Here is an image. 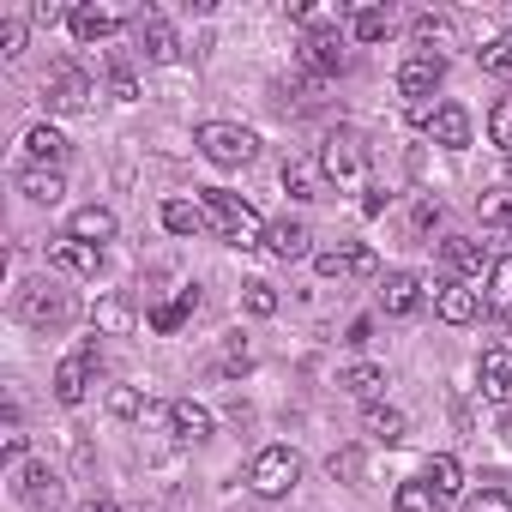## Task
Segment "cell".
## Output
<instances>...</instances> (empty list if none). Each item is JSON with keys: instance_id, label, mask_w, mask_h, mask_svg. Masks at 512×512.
<instances>
[{"instance_id": "44dd1931", "label": "cell", "mask_w": 512, "mask_h": 512, "mask_svg": "<svg viewBox=\"0 0 512 512\" xmlns=\"http://www.w3.org/2000/svg\"><path fill=\"white\" fill-rule=\"evenodd\" d=\"M169 428H175V440H211V410L193 404V398H175L169 404Z\"/></svg>"}, {"instance_id": "d4e9b609", "label": "cell", "mask_w": 512, "mask_h": 512, "mask_svg": "<svg viewBox=\"0 0 512 512\" xmlns=\"http://www.w3.org/2000/svg\"><path fill=\"white\" fill-rule=\"evenodd\" d=\"M422 482H428L440 500H452V494L464 488V470H458V458H452V452H434V458L422 464Z\"/></svg>"}, {"instance_id": "ab89813d", "label": "cell", "mask_w": 512, "mask_h": 512, "mask_svg": "<svg viewBox=\"0 0 512 512\" xmlns=\"http://www.w3.org/2000/svg\"><path fill=\"white\" fill-rule=\"evenodd\" d=\"M109 410H115L121 422H133V416H145V392H133V386H115V392H109Z\"/></svg>"}, {"instance_id": "b9f144b4", "label": "cell", "mask_w": 512, "mask_h": 512, "mask_svg": "<svg viewBox=\"0 0 512 512\" xmlns=\"http://www.w3.org/2000/svg\"><path fill=\"white\" fill-rule=\"evenodd\" d=\"M464 512H512V500H506L500 488H482V494H470V500H464Z\"/></svg>"}, {"instance_id": "ba28073f", "label": "cell", "mask_w": 512, "mask_h": 512, "mask_svg": "<svg viewBox=\"0 0 512 512\" xmlns=\"http://www.w3.org/2000/svg\"><path fill=\"white\" fill-rule=\"evenodd\" d=\"M434 314H440L446 326H470V320L482 314V296L464 290V278H440V284H434Z\"/></svg>"}, {"instance_id": "5bb4252c", "label": "cell", "mask_w": 512, "mask_h": 512, "mask_svg": "<svg viewBox=\"0 0 512 512\" xmlns=\"http://www.w3.org/2000/svg\"><path fill=\"white\" fill-rule=\"evenodd\" d=\"M440 253H446V272H452V278H482V272H494V266H488V247L470 241V235H446Z\"/></svg>"}, {"instance_id": "60d3db41", "label": "cell", "mask_w": 512, "mask_h": 512, "mask_svg": "<svg viewBox=\"0 0 512 512\" xmlns=\"http://www.w3.org/2000/svg\"><path fill=\"white\" fill-rule=\"evenodd\" d=\"M19 49H25V19H0V55L13 61Z\"/></svg>"}, {"instance_id": "484cf974", "label": "cell", "mask_w": 512, "mask_h": 512, "mask_svg": "<svg viewBox=\"0 0 512 512\" xmlns=\"http://www.w3.org/2000/svg\"><path fill=\"white\" fill-rule=\"evenodd\" d=\"M55 494H61V482H55L49 464H25V470H19V500H25V506H49Z\"/></svg>"}, {"instance_id": "1f68e13d", "label": "cell", "mask_w": 512, "mask_h": 512, "mask_svg": "<svg viewBox=\"0 0 512 512\" xmlns=\"http://www.w3.org/2000/svg\"><path fill=\"white\" fill-rule=\"evenodd\" d=\"M350 31H356L362 43H380V37H392V13H386V7H362V13L350 19Z\"/></svg>"}, {"instance_id": "7a4b0ae2", "label": "cell", "mask_w": 512, "mask_h": 512, "mask_svg": "<svg viewBox=\"0 0 512 512\" xmlns=\"http://www.w3.org/2000/svg\"><path fill=\"white\" fill-rule=\"evenodd\" d=\"M199 151H205V163H217V169H247L253 151H260V139H253L247 127H235V121H205V127H199Z\"/></svg>"}, {"instance_id": "30bf717a", "label": "cell", "mask_w": 512, "mask_h": 512, "mask_svg": "<svg viewBox=\"0 0 512 512\" xmlns=\"http://www.w3.org/2000/svg\"><path fill=\"white\" fill-rule=\"evenodd\" d=\"M91 368H97V344H79V350L55 368V398H61V404H79L85 386H91Z\"/></svg>"}, {"instance_id": "ffe728a7", "label": "cell", "mask_w": 512, "mask_h": 512, "mask_svg": "<svg viewBox=\"0 0 512 512\" xmlns=\"http://www.w3.org/2000/svg\"><path fill=\"white\" fill-rule=\"evenodd\" d=\"M55 266L61 272H79V278H103V247H91V241H55Z\"/></svg>"}, {"instance_id": "8992f818", "label": "cell", "mask_w": 512, "mask_h": 512, "mask_svg": "<svg viewBox=\"0 0 512 512\" xmlns=\"http://www.w3.org/2000/svg\"><path fill=\"white\" fill-rule=\"evenodd\" d=\"M91 97H97V85H91L79 67H67V61L49 67V79H43V103H49L55 115H73V109H85Z\"/></svg>"}, {"instance_id": "f6af8a7d", "label": "cell", "mask_w": 512, "mask_h": 512, "mask_svg": "<svg viewBox=\"0 0 512 512\" xmlns=\"http://www.w3.org/2000/svg\"><path fill=\"white\" fill-rule=\"evenodd\" d=\"M109 85H115V97H121V103H133V97H139V85H133V73H115Z\"/></svg>"}, {"instance_id": "7bdbcfd3", "label": "cell", "mask_w": 512, "mask_h": 512, "mask_svg": "<svg viewBox=\"0 0 512 512\" xmlns=\"http://www.w3.org/2000/svg\"><path fill=\"white\" fill-rule=\"evenodd\" d=\"M434 223H440V199H422V205L410 211V235H428Z\"/></svg>"}, {"instance_id": "8d00e7d4", "label": "cell", "mask_w": 512, "mask_h": 512, "mask_svg": "<svg viewBox=\"0 0 512 512\" xmlns=\"http://www.w3.org/2000/svg\"><path fill=\"white\" fill-rule=\"evenodd\" d=\"M482 223L512 235V193H482Z\"/></svg>"}, {"instance_id": "cb8c5ba5", "label": "cell", "mask_w": 512, "mask_h": 512, "mask_svg": "<svg viewBox=\"0 0 512 512\" xmlns=\"http://www.w3.org/2000/svg\"><path fill=\"white\" fill-rule=\"evenodd\" d=\"M73 241H91V247H103L109 235H115V211H103V205H85V211H73V229H67Z\"/></svg>"}, {"instance_id": "ac0fdd59", "label": "cell", "mask_w": 512, "mask_h": 512, "mask_svg": "<svg viewBox=\"0 0 512 512\" xmlns=\"http://www.w3.org/2000/svg\"><path fill=\"white\" fill-rule=\"evenodd\" d=\"M380 308L386 314H416L422 308V278L416 272H386L380 278Z\"/></svg>"}, {"instance_id": "836d02e7", "label": "cell", "mask_w": 512, "mask_h": 512, "mask_svg": "<svg viewBox=\"0 0 512 512\" xmlns=\"http://www.w3.org/2000/svg\"><path fill=\"white\" fill-rule=\"evenodd\" d=\"M392 512H440V494L428 482H404L398 500H392Z\"/></svg>"}, {"instance_id": "5b68a950", "label": "cell", "mask_w": 512, "mask_h": 512, "mask_svg": "<svg viewBox=\"0 0 512 512\" xmlns=\"http://www.w3.org/2000/svg\"><path fill=\"white\" fill-rule=\"evenodd\" d=\"M320 163H326V175H332V187H344V181H362V169H368V145H362V133H350V127H338V133L326 139V151H320Z\"/></svg>"}, {"instance_id": "e0dca14e", "label": "cell", "mask_w": 512, "mask_h": 512, "mask_svg": "<svg viewBox=\"0 0 512 512\" xmlns=\"http://www.w3.org/2000/svg\"><path fill=\"white\" fill-rule=\"evenodd\" d=\"M428 139H434L440 151H464V145H470V115H464L458 103H440L434 121H428Z\"/></svg>"}, {"instance_id": "7402d4cb", "label": "cell", "mask_w": 512, "mask_h": 512, "mask_svg": "<svg viewBox=\"0 0 512 512\" xmlns=\"http://www.w3.org/2000/svg\"><path fill=\"white\" fill-rule=\"evenodd\" d=\"M19 193H25V199H37V205H55V199L67 193V181H61V169H49V163H31V169L19 175Z\"/></svg>"}, {"instance_id": "4316f807", "label": "cell", "mask_w": 512, "mask_h": 512, "mask_svg": "<svg viewBox=\"0 0 512 512\" xmlns=\"http://www.w3.org/2000/svg\"><path fill=\"white\" fill-rule=\"evenodd\" d=\"M205 223H211V211L193 205V199H169V205H163V229H169V235H199Z\"/></svg>"}, {"instance_id": "d6a6232c", "label": "cell", "mask_w": 512, "mask_h": 512, "mask_svg": "<svg viewBox=\"0 0 512 512\" xmlns=\"http://www.w3.org/2000/svg\"><path fill=\"white\" fill-rule=\"evenodd\" d=\"M416 37L428 43V55H434V43H440V49H452V43H458L452 19H440V13H416Z\"/></svg>"}, {"instance_id": "ee69618b", "label": "cell", "mask_w": 512, "mask_h": 512, "mask_svg": "<svg viewBox=\"0 0 512 512\" xmlns=\"http://www.w3.org/2000/svg\"><path fill=\"white\" fill-rule=\"evenodd\" d=\"M332 476H344V482H356V476H362V452H356V446H344V452L332 458Z\"/></svg>"}, {"instance_id": "83f0119b", "label": "cell", "mask_w": 512, "mask_h": 512, "mask_svg": "<svg viewBox=\"0 0 512 512\" xmlns=\"http://www.w3.org/2000/svg\"><path fill=\"white\" fill-rule=\"evenodd\" d=\"M25 151H31V163H49V169H61V157H67V139L43 121V127H31L25 133Z\"/></svg>"}, {"instance_id": "4fadbf2b", "label": "cell", "mask_w": 512, "mask_h": 512, "mask_svg": "<svg viewBox=\"0 0 512 512\" xmlns=\"http://www.w3.org/2000/svg\"><path fill=\"white\" fill-rule=\"evenodd\" d=\"M284 187H290L296 199H332V175H326L320 157H290V163H284Z\"/></svg>"}, {"instance_id": "d6986e66", "label": "cell", "mask_w": 512, "mask_h": 512, "mask_svg": "<svg viewBox=\"0 0 512 512\" xmlns=\"http://www.w3.org/2000/svg\"><path fill=\"white\" fill-rule=\"evenodd\" d=\"M308 241H314L308 223H290V217L266 229V253H272V260H284V266H290V260H308Z\"/></svg>"}, {"instance_id": "9a60e30c", "label": "cell", "mask_w": 512, "mask_h": 512, "mask_svg": "<svg viewBox=\"0 0 512 512\" xmlns=\"http://www.w3.org/2000/svg\"><path fill=\"white\" fill-rule=\"evenodd\" d=\"M476 380H482V398H494V404H512V350H482V362H476Z\"/></svg>"}, {"instance_id": "f35d334b", "label": "cell", "mask_w": 512, "mask_h": 512, "mask_svg": "<svg viewBox=\"0 0 512 512\" xmlns=\"http://www.w3.org/2000/svg\"><path fill=\"white\" fill-rule=\"evenodd\" d=\"M247 314L253 320H272L278 314V290L272 284H247Z\"/></svg>"}, {"instance_id": "7c38bea8", "label": "cell", "mask_w": 512, "mask_h": 512, "mask_svg": "<svg viewBox=\"0 0 512 512\" xmlns=\"http://www.w3.org/2000/svg\"><path fill=\"white\" fill-rule=\"evenodd\" d=\"M67 25H73V37H79V43H103V37H115L127 19H121L115 7H97V0H79V7L67 13Z\"/></svg>"}, {"instance_id": "e575fe53", "label": "cell", "mask_w": 512, "mask_h": 512, "mask_svg": "<svg viewBox=\"0 0 512 512\" xmlns=\"http://www.w3.org/2000/svg\"><path fill=\"white\" fill-rule=\"evenodd\" d=\"M91 320H97V332H127V320H133V314H127V302H121V296H103V302L91 308Z\"/></svg>"}, {"instance_id": "f546056e", "label": "cell", "mask_w": 512, "mask_h": 512, "mask_svg": "<svg viewBox=\"0 0 512 512\" xmlns=\"http://www.w3.org/2000/svg\"><path fill=\"white\" fill-rule=\"evenodd\" d=\"M488 308L500 320H512V253H506V260H494V272H488Z\"/></svg>"}, {"instance_id": "d590c367", "label": "cell", "mask_w": 512, "mask_h": 512, "mask_svg": "<svg viewBox=\"0 0 512 512\" xmlns=\"http://www.w3.org/2000/svg\"><path fill=\"white\" fill-rule=\"evenodd\" d=\"M476 61H482V73H512V31H500L488 49H476Z\"/></svg>"}, {"instance_id": "603a6c76", "label": "cell", "mask_w": 512, "mask_h": 512, "mask_svg": "<svg viewBox=\"0 0 512 512\" xmlns=\"http://www.w3.org/2000/svg\"><path fill=\"white\" fill-rule=\"evenodd\" d=\"M404 434H410V416H404V410H392V404H368V440H380V446H404Z\"/></svg>"}, {"instance_id": "f1b7e54d", "label": "cell", "mask_w": 512, "mask_h": 512, "mask_svg": "<svg viewBox=\"0 0 512 512\" xmlns=\"http://www.w3.org/2000/svg\"><path fill=\"white\" fill-rule=\"evenodd\" d=\"M350 398H362V404H374L380 398V386H386V368H374V362H356V368H344V380H338Z\"/></svg>"}, {"instance_id": "9c48e42d", "label": "cell", "mask_w": 512, "mask_h": 512, "mask_svg": "<svg viewBox=\"0 0 512 512\" xmlns=\"http://www.w3.org/2000/svg\"><path fill=\"white\" fill-rule=\"evenodd\" d=\"M302 61H308V73H314V79H332V73H344V67H350V55H344V37H338V31H308Z\"/></svg>"}, {"instance_id": "52a82bcc", "label": "cell", "mask_w": 512, "mask_h": 512, "mask_svg": "<svg viewBox=\"0 0 512 512\" xmlns=\"http://www.w3.org/2000/svg\"><path fill=\"white\" fill-rule=\"evenodd\" d=\"M440 79H446V55H410L404 67H398V97H410V109L422 103V97H434L440 91Z\"/></svg>"}, {"instance_id": "8fae6325", "label": "cell", "mask_w": 512, "mask_h": 512, "mask_svg": "<svg viewBox=\"0 0 512 512\" xmlns=\"http://www.w3.org/2000/svg\"><path fill=\"white\" fill-rule=\"evenodd\" d=\"M320 278H374V247H326L314 253Z\"/></svg>"}, {"instance_id": "277c9868", "label": "cell", "mask_w": 512, "mask_h": 512, "mask_svg": "<svg viewBox=\"0 0 512 512\" xmlns=\"http://www.w3.org/2000/svg\"><path fill=\"white\" fill-rule=\"evenodd\" d=\"M19 320L37 326V332H61V326L73 320V302H67V290H55V284H25V290H19Z\"/></svg>"}, {"instance_id": "4dcf8cb0", "label": "cell", "mask_w": 512, "mask_h": 512, "mask_svg": "<svg viewBox=\"0 0 512 512\" xmlns=\"http://www.w3.org/2000/svg\"><path fill=\"white\" fill-rule=\"evenodd\" d=\"M193 302H199V290H181L175 302H163V308H151V326H157V332H181V320L193 314Z\"/></svg>"}, {"instance_id": "7dc6e473", "label": "cell", "mask_w": 512, "mask_h": 512, "mask_svg": "<svg viewBox=\"0 0 512 512\" xmlns=\"http://www.w3.org/2000/svg\"><path fill=\"white\" fill-rule=\"evenodd\" d=\"M79 512H115V500H85Z\"/></svg>"}, {"instance_id": "74e56055", "label": "cell", "mask_w": 512, "mask_h": 512, "mask_svg": "<svg viewBox=\"0 0 512 512\" xmlns=\"http://www.w3.org/2000/svg\"><path fill=\"white\" fill-rule=\"evenodd\" d=\"M488 139L506 151V163H512V103H494V115H488Z\"/></svg>"}, {"instance_id": "bcb514c9", "label": "cell", "mask_w": 512, "mask_h": 512, "mask_svg": "<svg viewBox=\"0 0 512 512\" xmlns=\"http://www.w3.org/2000/svg\"><path fill=\"white\" fill-rule=\"evenodd\" d=\"M31 19H37V25H55V19H61V7H49V0H37V7H31Z\"/></svg>"}, {"instance_id": "6da1fadb", "label": "cell", "mask_w": 512, "mask_h": 512, "mask_svg": "<svg viewBox=\"0 0 512 512\" xmlns=\"http://www.w3.org/2000/svg\"><path fill=\"white\" fill-rule=\"evenodd\" d=\"M205 211H211V223H217V235L229 241V247H266V229L272 223H260V211H253L241 193H223V187H205Z\"/></svg>"}, {"instance_id": "3957f363", "label": "cell", "mask_w": 512, "mask_h": 512, "mask_svg": "<svg viewBox=\"0 0 512 512\" xmlns=\"http://www.w3.org/2000/svg\"><path fill=\"white\" fill-rule=\"evenodd\" d=\"M247 482H253V494H266V500H284V494L302 482V458H296L290 446H266L260 458L247 464Z\"/></svg>"}, {"instance_id": "2e32d148", "label": "cell", "mask_w": 512, "mask_h": 512, "mask_svg": "<svg viewBox=\"0 0 512 512\" xmlns=\"http://www.w3.org/2000/svg\"><path fill=\"white\" fill-rule=\"evenodd\" d=\"M139 49H145V61H175L181 55V43H175V31H169V19L151 7V13H139Z\"/></svg>"}]
</instances>
